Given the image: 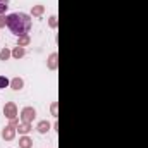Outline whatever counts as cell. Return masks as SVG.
<instances>
[{"mask_svg": "<svg viewBox=\"0 0 148 148\" xmlns=\"http://www.w3.org/2000/svg\"><path fill=\"white\" fill-rule=\"evenodd\" d=\"M7 28L16 35V36H24L31 29V17L24 12H14L7 16Z\"/></svg>", "mask_w": 148, "mask_h": 148, "instance_id": "cell-1", "label": "cell"}, {"mask_svg": "<svg viewBox=\"0 0 148 148\" xmlns=\"http://www.w3.org/2000/svg\"><path fill=\"white\" fill-rule=\"evenodd\" d=\"M35 117H36V110H35L33 107H24V109L21 110V115H19V119H21L23 122H33Z\"/></svg>", "mask_w": 148, "mask_h": 148, "instance_id": "cell-2", "label": "cell"}, {"mask_svg": "<svg viewBox=\"0 0 148 148\" xmlns=\"http://www.w3.org/2000/svg\"><path fill=\"white\" fill-rule=\"evenodd\" d=\"M16 133H17V126L9 124V126H5V127L2 129V138H3L5 141H12V140L16 138Z\"/></svg>", "mask_w": 148, "mask_h": 148, "instance_id": "cell-3", "label": "cell"}, {"mask_svg": "<svg viewBox=\"0 0 148 148\" xmlns=\"http://www.w3.org/2000/svg\"><path fill=\"white\" fill-rule=\"evenodd\" d=\"M3 115H5L9 121L17 119V107H16V103H14V102L5 103V107H3Z\"/></svg>", "mask_w": 148, "mask_h": 148, "instance_id": "cell-4", "label": "cell"}, {"mask_svg": "<svg viewBox=\"0 0 148 148\" xmlns=\"http://www.w3.org/2000/svg\"><path fill=\"white\" fill-rule=\"evenodd\" d=\"M57 59H59V55H57V52H53V53H50V57H48V62H47V67L50 69V71H55L57 69Z\"/></svg>", "mask_w": 148, "mask_h": 148, "instance_id": "cell-5", "label": "cell"}, {"mask_svg": "<svg viewBox=\"0 0 148 148\" xmlns=\"http://www.w3.org/2000/svg\"><path fill=\"white\" fill-rule=\"evenodd\" d=\"M23 86H24V79H23V77H14V79H10V88H12V90L19 91V90H23Z\"/></svg>", "mask_w": 148, "mask_h": 148, "instance_id": "cell-6", "label": "cell"}, {"mask_svg": "<svg viewBox=\"0 0 148 148\" xmlns=\"http://www.w3.org/2000/svg\"><path fill=\"white\" fill-rule=\"evenodd\" d=\"M33 129V126H31V122H19V126H17V131H19V134H28L29 131Z\"/></svg>", "mask_w": 148, "mask_h": 148, "instance_id": "cell-7", "label": "cell"}, {"mask_svg": "<svg viewBox=\"0 0 148 148\" xmlns=\"http://www.w3.org/2000/svg\"><path fill=\"white\" fill-rule=\"evenodd\" d=\"M19 148H33V140L29 136H21L19 138Z\"/></svg>", "mask_w": 148, "mask_h": 148, "instance_id": "cell-8", "label": "cell"}, {"mask_svg": "<svg viewBox=\"0 0 148 148\" xmlns=\"http://www.w3.org/2000/svg\"><path fill=\"white\" fill-rule=\"evenodd\" d=\"M36 129H38V133H40V134L48 133V131H50V122H48V121H40V122H38V126H36Z\"/></svg>", "mask_w": 148, "mask_h": 148, "instance_id": "cell-9", "label": "cell"}, {"mask_svg": "<svg viewBox=\"0 0 148 148\" xmlns=\"http://www.w3.org/2000/svg\"><path fill=\"white\" fill-rule=\"evenodd\" d=\"M26 55V48L24 47H16L14 50H12V57L14 59H23Z\"/></svg>", "mask_w": 148, "mask_h": 148, "instance_id": "cell-10", "label": "cell"}, {"mask_svg": "<svg viewBox=\"0 0 148 148\" xmlns=\"http://www.w3.org/2000/svg\"><path fill=\"white\" fill-rule=\"evenodd\" d=\"M43 12H45V5H35L31 9V16H35V17H40Z\"/></svg>", "mask_w": 148, "mask_h": 148, "instance_id": "cell-11", "label": "cell"}, {"mask_svg": "<svg viewBox=\"0 0 148 148\" xmlns=\"http://www.w3.org/2000/svg\"><path fill=\"white\" fill-rule=\"evenodd\" d=\"M29 41H31V38H29V35L19 36V38H17V47H26V45H29Z\"/></svg>", "mask_w": 148, "mask_h": 148, "instance_id": "cell-12", "label": "cell"}, {"mask_svg": "<svg viewBox=\"0 0 148 148\" xmlns=\"http://www.w3.org/2000/svg\"><path fill=\"white\" fill-rule=\"evenodd\" d=\"M12 57V50H9V48H2V52H0V60H9Z\"/></svg>", "mask_w": 148, "mask_h": 148, "instance_id": "cell-13", "label": "cell"}, {"mask_svg": "<svg viewBox=\"0 0 148 148\" xmlns=\"http://www.w3.org/2000/svg\"><path fill=\"white\" fill-rule=\"evenodd\" d=\"M7 86H10V81L5 76H0V88H7Z\"/></svg>", "mask_w": 148, "mask_h": 148, "instance_id": "cell-14", "label": "cell"}, {"mask_svg": "<svg viewBox=\"0 0 148 148\" xmlns=\"http://www.w3.org/2000/svg\"><path fill=\"white\" fill-rule=\"evenodd\" d=\"M7 7H9V0H0V16L7 10Z\"/></svg>", "mask_w": 148, "mask_h": 148, "instance_id": "cell-15", "label": "cell"}, {"mask_svg": "<svg viewBox=\"0 0 148 148\" xmlns=\"http://www.w3.org/2000/svg\"><path fill=\"white\" fill-rule=\"evenodd\" d=\"M48 24H50V28H57V16H52L50 21H48Z\"/></svg>", "mask_w": 148, "mask_h": 148, "instance_id": "cell-16", "label": "cell"}, {"mask_svg": "<svg viewBox=\"0 0 148 148\" xmlns=\"http://www.w3.org/2000/svg\"><path fill=\"white\" fill-rule=\"evenodd\" d=\"M3 26H7V17H2L0 16V28H3Z\"/></svg>", "mask_w": 148, "mask_h": 148, "instance_id": "cell-17", "label": "cell"}, {"mask_svg": "<svg viewBox=\"0 0 148 148\" xmlns=\"http://www.w3.org/2000/svg\"><path fill=\"white\" fill-rule=\"evenodd\" d=\"M52 115H57V102L52 103Z\"/></svg>", "mask_w": 148, "mask_h": 148, "instance_id": "cell-18", "label": "cell"}]
</instances>
